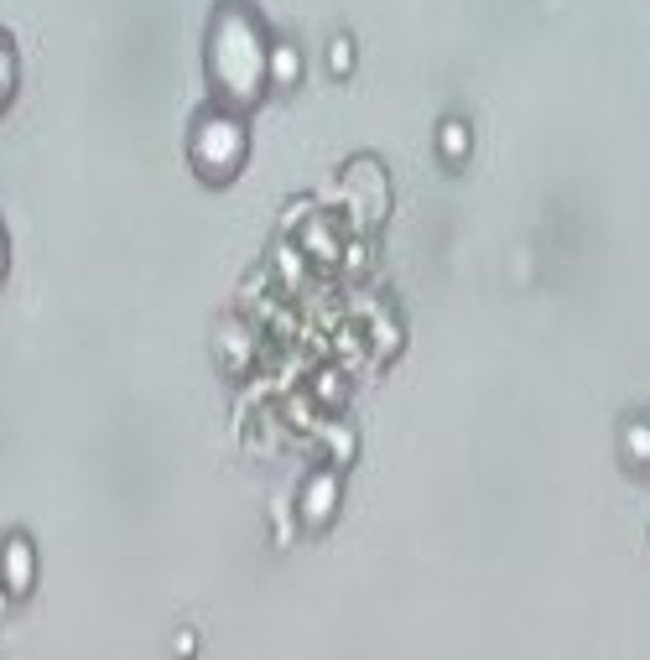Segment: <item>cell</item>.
<instances>
[{
  "mask_svg": "<svg viewBox=\"0 0 650 660\" xmlns=\"http://www.w3.org/2000/svg\"><path fill=\"white\" fill-rule=\"evenodd\" d=\"M198 162L204 166H213V172H224V166L240 157V125L234 120H209L204 130H198Z\"/></svg>",
  "mask_w": 650,
  "mask_h": 660,
  "instance_id": "obj_1",
  "label": "cell"
},
{
  "mask_svg": "<svg viewBox=\"0 0 650 660\" xmlns=\"http://www.w3.org/2000/svg\"><path fill=\"white\" fill-rule=\"evenodd\" d=\"M333 505H339V478H333V473H318V478L303 489V515L312 520V525H323V520L333 515Z\"/></svg>",
  "mask_w": 650,
  "mask_h": 660,
  "instance_id": "obj_2",
  "label": "cell"
},
{
  "mask_svg": "<svg viewBox=\"0 0 650 660\" xmlns=\"http://www.w3.org/2000/svg\"><path fill=\"white\" fill-rule=\"evenodd\" d=\"M0 572H5V588H11V593H26V588H32V546H26V541H5Z\"/></svg>",
  "mask_w": 650,
  "mask_h": 660,
  "instance_id": "obj_3",
  "label": "cell"
},
{
  "mask_svg": "<svg viewBox=\"0 0 650 660\" xmlns=\"http://www.w3.org/2000/svg\"><path fill=\"white\" fill-rule=\"evenodd\" d=\"M271 73H281V78H297V52L277 48V52H271Z\"/></svg>",
  "mask_w": 650,
  "mask_h": 660,
  "instance_id": "obj_4",
  "label": "cell"
},
{
  "mask_svg": "<svg viewBox=\"0 0 650 660\" xmlns=\"http://www.w3.org/2000/svg\"><path fill=\"white\" fill-rule=\"evenodd\" d=\"M629 452H635V458H650V432L646 426H629Z\"/></svg>",
  "mask_w": 650,
  "mask_h": 660,
  "instance_id": "obj_5",
  "label": "cell"
},
{
  "mask_svg": "<svg viewBox=\"0 0 650 660\" xmlns=\"http://www.w3.org/2000/svg\"><path fill=\"white\" fill-rule=\"evenodd\" d=\"M447 151H453V157H464V151H468V136H464V125H447Z\"/></svg>",
  "mask_w": 650,
  "mask_h": 660,
  "instance_id": "obj_6",
  "label": "cell"
},
{
  "mask_svg": "<svg viewBox=\"0 0 650 660\" xmlns=\"http://www.w3.org/2000/svg\"><path fill=\"white\" fill-rule=\"evenodd\" d=\"M0 265H5V250H0Z\"/></svg>",
  "mask_w": 650,
  "mask_h": 660,
  "instance_id": "obj_7",
  "label": "cell"
}]
</instances>
